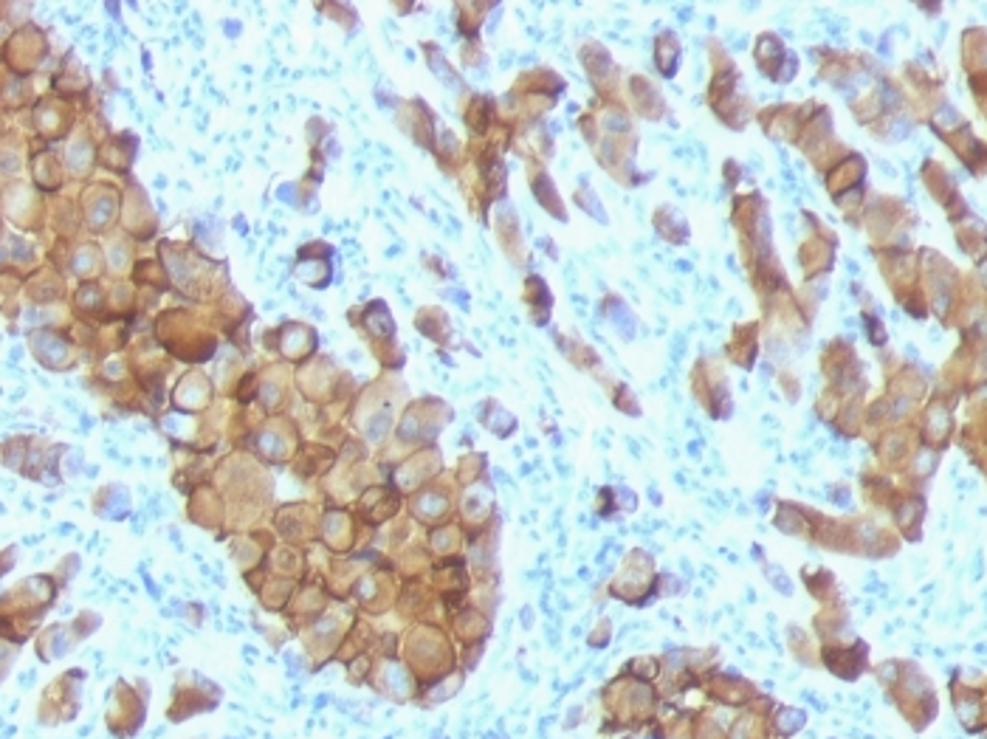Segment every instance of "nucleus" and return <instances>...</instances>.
<instances>
[{
    "mask_svg": "<svg viewBox=\"0 0 987 739\" xmlns=\"http://www.w3.org/2000/svg\"><path fill=\"white\" fill-rule=\"evenodd\" d=\"M801 725H804V714L796 711V708H790V711H782V714H779V728H782L784 734H787V731H790V734L799 731Z\"/></svg>",
    "mask_w": 987,
    "mask_h": 739,
    "instance_id": "1",
    "label": "nucleus"
}]
</instances>
